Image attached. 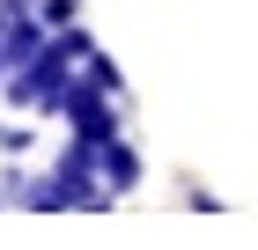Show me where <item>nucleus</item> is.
Instances as JSON below:
<instances>
[{
    "mask_svg": "<svg viewBox=\"0 0 258 250\" xmlns=\"http://www.w3.org/2000/svg\"><path fill=\"white\" fill-rule=\"evenodd\" d=\"M96 170H103V184H111V192H133V184H140V147H133L125 133L96 140Z\"/></svg>",
    "mask_w": 258,
    "mask_h": 250,
    "instance_id": "3",
    "label": "nucleus"
},
{
    "mask_svg": "<svg viewBox=\"0 0 258 250\" xmlns=\"http://www.w3.org/2000/svg\"><path fill=\"white\" fill-rule=\"evenodd\" d=\"M0 147H8V154H30V125H15V118H0Z\"/></svg>",
    "mask_w": 258,
    "mask_h": 250,
    "instance_id": "6",
    "label": "nucleus"
},
{
    "mask_svg": "<svg viewBox=\"0 0 258 250\" xmlns=\"http://www.w3.org/2000/svg\"><path fill=\"white\" fill-rule=\"evenodd\" d=\"M44 30H67V22H81V0H37Z\"/></svg>",
    "mask_w": 258,
    "mask_h": 250,
    "instance_id": "5",
    "label": "nucleus"
},
{
    "mask_svg": "<svg viewBox=\"0 0 258 250\" xmlns=\"http://www.w3.org/2000/svg\"><path fill=\"white\" fill-rule=\"evenodd\" d=\"M67 133L74 140H89V147H96V140H111V133H125V103L111 96V89H96V81L89 74H74V89H67Z\"/></svg>",
    "mask_w": 258,
    "mask_h": 250,
    "instance_id": "1",
    "label": "nucleus"
},
{
    "mask_svg": "<svg viewBox=\"0 0 258 250\" xmlns=\"http://www.w3.org/2000/svg\"><path fill=\"white\" fill-rule=\"evenodd\" d=\"M52 184H59L67 213H103L111 206V192H103V170H96V147L89 140H67L59 162H52Z\"/></svg>",
    "mask_w": 258,
    "mask_h": 250,
    "instance_id": "2",
    "label": "nucleus"
},
{
    "mask_svg": "<svg viewBox=\"0 0 258 250\" xmlns=\"http://www.w3.org/2000/svg\"><path fill=\"white\" fill-rule=\"evenodd\" d=\"M81 74H89V81H96V89H111V96L125 103V74H118V66H111V52H103V44H96V52H89V59H81Z\"/></svg>",
    "mask_w": 258,
    "mask_h": 250,
    "instance_id": "4",
    "label": "nucleus"
}]
</instances>
